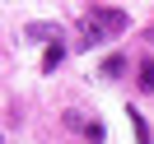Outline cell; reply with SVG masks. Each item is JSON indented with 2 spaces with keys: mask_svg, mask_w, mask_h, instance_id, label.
Instances as JSON below:
<instances>
[{
  "mask_svg": "<svg viewBox=\"0 0 154 144\" xmlns=\"http://www.w3.org/2000/svg\"><path fill=\"white\" fill-rule=\"evenodd\" d=\"M126 28H131L126 10H112V5H94V10H89V33L79 37V47H98V42H107V37H122Z\"/></svg>",
  "mask_w": 154,
  "mask_h": 144,
  "instance_id": "6da1fadb",
  "label": "cell"
},
{
  "mask_svg": "<svg viewBox=\"0 0 154 144\" xmlns=\"http://www.w3.org/2000/svg\"><path fill=\"white\" fill-rule=\"evenodd\" d=\"M56 23H28V28H23V37H28V42H47V47H51V42H61L56 37Z\"/></svg>",
  "mask_w": 154,
  "mask_h": 144,
  "instance_id": "7a4b0ae2",
  "label": "cell"
},
{
  "mask_svg": "<svg viewBox=\"0 0 154 144\" xmlns=\"http://www.w3.org/2000/svg\"><path fill=\"white\" fill-rule=\"evenodd\" d=\"M98 75H103V79H122L126 75V56H107L103 65H98Z\"/></svg>",
  "mask_w": 154,
  "mask_h": 144,
  "instance_id": "3957f363",
  "label": "cell"
},
{
  "mask_svg": "<svg viewBox=\"0 0 154 144\" xmlns=\"http://www.w3.org/2000/svg\"><path fill=\"white\" fill-rule=\"evenodd\" d=\"M135 84H140V93H154V56L140 60V75H135Z\"/></svg>",
  "mask_w": 154,
  "mask_h": 144,
  "instance_id": "277c9868",
  "label": "cell"
},
{
  "mask_svg": "<svg viewBox=\"0 0 154 144\" xmlns=\"http://www.w3.org/2000/svg\"><path fill=\"white\" fill-rule=\"evenodd\" d=\"M61 60H66V42H51V47L42 51V70H56Z\"/></svg>",
  "mask_w": 154,
  "mask_h": 144,
  "instance_id": "5b68a950",
  "label": "cell"
},
{
  "mask_svg": "<svg viewBox=\"0 0 154 144\" xmlns=\"http://www.w3.org/2000/svg\"><path fill=\"white\" fill-rule=\"evenodd\" d=\"M131 130H135V140H140V144H154V140H149V125H145V116L135 112V107H131Z\"/></svg>",
  "mask_w": 154,
  "mask_h": 144,
  "instance_id": "8992f818",
  "label": "cell"
},
{
  "mask_svg": "<svg viewBox=\"0 0 154 144\" xmlns=\"http://www.w3.org/2000/svg\"><path fill=\"white\" fill-rule=\"evenodd\" d=\"M84 140H89V144H103V140H107L103 121H89V125H84Z\"/></svg>",
  "mask_w": 154,
  "mask_h": 144,
  "instance_id": "52a82bcc",
  "label": "cell"
},
{
  "mask_svg": "<svg viewBox=\"0 0 154 144\" xmlns=\"http://www.w3.org/2000/svg\"><path fill=\"white\" fill-rule=\"evenodd\" d=\"M66 125H70V130H84L89 121H84V116H79V112H66Z\"/></svg>",
  "mask_w": 154,
  "mask_h": 144,
  "instance_id": "ba28073f",
  "label": "cell"
}]
</instances>
